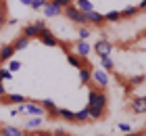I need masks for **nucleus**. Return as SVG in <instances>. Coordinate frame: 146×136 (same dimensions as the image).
Segmentation results:
<instances>
[{
  "label": "nucleus",
  "mask_w": 146,
  "mask_h": 136,
  "mask_svg": "<svg viewBox=\"0 0 146 136\" xmlns=\"http://www.w3.org/2000/svg\"><path fill=\"white\" fill-rule=\"evenodd\" d=\"M0 136H25L23 130H19L15 126H2L0 128Z\"/></svg>",
  "instance_id": "dca6fc26"
},
{
  "label": "nucleus",
  "mask_w": 146,
  "mask_h": 136,
  "mask_svg": "<svg viewBox=\"0 0 146 136\" xmlns=\"http://www.w3.org/2000/svg\"><path fill=\"white\" fill-rule=\"evenodd\" d=\"M0 80H2V65H0Z\"/></svg>",
  "instance_id": "c03bdc74"
},
{
  "label": "nucleus",
  "mask_w": 146,
  "mask_h": 136,
  "mask_svg": "<svg viewBox=\"0 0 146 136\" xmlns=\"http://www.w3.org/2000/svg\"><path fill=\"white\" fill-rule=\"evenodd\" d=\"M73 4H75V6H77V9L82 11V13H88V11H92V9H94V2H92V0H75Z\"/></svg>",
  "instance_id": "aec40b11"
},
{
  "label": "nucleus",
  "mask_w": 146,
  "mask_h": 136,
  "mask_svg": "<svg viewBox=\"0 0 146 136\" xmlns=\"http://www.w3.org/2000/svg\"><path fill=\"white\" fill-rule=\"evenodd\" d=\"M142 80H144L142 76H136V78H131V84H134V86H138V84H140Z\"/></svg>",
  "instance_id": "72a5a7b5"
},
{
  "label": "nucleus",
  "mask_w": 146,
  "mask_h": 136,
  "mask_svg": "<svg viewBox=\"0 0 146 136\" xmlns=\"http://www.w3.org/2000/svg\"><path fill=\"white\" fill-rule=\"evenodd\" d=\"M98 136H107V134H98Z\"/></svg>",
  "instance_id": "a18cd8bd"
},
{
  "label": "nucleus",
  "mask_w": 146,
  "mask_h": 136,
  "mask_svg": "<svg viewBox=\"0 0 146 136\" xmlns=\"http://www.w3.org/2000/svg\"><path fill=\"white\" fill-rule=\"evenodd\" d=\"M54 134H56V136H67V132H65V130H56Z\"/></svg>",
  "instance_id": "79ce46f5"
},
{
  "label": "nucleus",
  "mask_w": 146,
  "mask_h": 136,
  "mask_svg": "<svg viewBox=\"0 0 146 136\" xmlns=\"http://www.w3.org/2000/svg\"><path fill=\"white\" fill-rule=\"evenodd\" d=\"M15 46L13 44H4L2 48H0V63H6V61H11L13 57H15Z\"/></svg>",
  "instance_id": "ddd939ff"
},
{
  "label": "nucleus",
  "mask_w": 146,
  "mask_h": 136,
  "mask_svg": "<svg viewBox=\"0 0 146 136\" xmlns=\"http://www.w3.org/2000/svg\"><path fill=\"white\" fill-rule=\"evenodd\" d=\"M0 15H6V2H0Z\"/></svg>",
  "instance_id": "4c0bfd02"
},
{
  "label": "nucleus",
  "mask_w": 146,
  "mask_h": 136,
  "mask_svg": "<svg viewBox=\"0 0 146 136\" xmlns=\"http://www.w3.org/2000/svg\"><path fill=\"white\" fill-rule=\"evenodd\" d=\"M11 44L15 46V50H25V48L29 46V38H27V36H23V33H21V36H19V38H15V40H13Z\"/></svg>",
  "instance_id": "f3484780"
},
{
  "label": "nucleus",
  "mask_w": 146,
  "mask_h": 136,
  "mask_svg": "<svg viewBox=\"0 0 146 136\" xmlns=\"http://www.w3.org/2000/svg\"><path fill=\"white\" fill-rule=\"evenodd\" d=\"M17 115H19V107H13L11 109V117H17Z\"/></svg>",
  "instance_id": "e433bc0d"
},
{
  "label": "nucleus",
  "mask_w": 146,
  "mask_h": 136,
  "mask_svg": "<svg viewBox=\"0 0 146 136\" xmlns=\"http://www.w3.org/2000/svg\"><path fill=\"white\" fill-rule=\"evenodd\" d=\"M4 94H6V88H4V82L0 80V96H4Z\"/></svg>",
  "instance_id": "c9c22d12"
},
{
  "label": "nucleus",
  "mask_w": 146,
  "mask_h": 136,
  "mask_svg": "<svg viewBox=\"0 0 146 136\" xmlns=\"http://www.w3.org/2000/svg\"><path fill=\"white\" fill-rule=\"evenodd\" d=\"M42 13H44L46 19H52V17H61L63 15V9H61V6H56V4H52V2H48L42 9Z\"/></svg>",
  "instance_id": "f8f14e48"
},
{
  "label": "nucleus",
  "mask_w": 146,
  "mask_h": 136,
  "mask_svg": "<svg viewBox=\"0 0 146 136\" xmlns=\"http://www.w3.org/2000/svg\"><path fill=\"white\" fill-rule=\"evenodd\" d=\"M25 98L23 94H15V92H6L4 96H0V103L2 105H21V103H25Z\"/></svg>",
  "instance_id": "6e6552de"
},
{
  "label": "nucleus",
  "mask_w": 146,
  "mask_h": 136,
  "mask_svg": "<svg viewBox=\"0 0 146 136\" xmlns=\"http://www.w3.org/2000/svg\"><path fill=\"white\" fill-rule=\"evenodd\" d=\"M119 130L121 132H131V126L127 124V121H121V124H119Z\"/></svg>",
  "instance_id": "2f4dec72"
},
{
  "label": "nucleus",
  "mask_w": 146,
  "mask_h": 136,
  "mask_svg": "<svg viewBox=\"0 0 146 136\" xmlns=\"http://www.w3.org/2000/svg\"><path fill=\"white\" fill-rule=\"evenodd\" d=\"M86 21H88L90 25H102V23H107L104 21V13H98L96 9H92L86 13Z\"/></svg>",
  "instance_id": "9d476101"
},
{
  "label": "nucleus",
  "mask_w": 146,
  "mask_h": 136,
  "mask_svg": "<svg viewBox=\"0 0 146 136\" xmlns=\"http://www.w3.org/2000/svg\"><path fill=\"white\" fill-rule=\"evenodd\" d=\"M21 33H23V36H27L29 40H31V38H38V33H40V27H38L36 23H27V25L23 27V31H21Z\"/></svg>",
  "instance_id": "a211bd4d"
},
{
  "label": "nucleus",
  "mask_w": 146,
  "mask_h": 136,
  "mask_svg": "<svg viewBox=\"0 0 146 136\" xmlns=\"http://www.w3.org/2000/svg\"><path fill=\"white\" fill-rule=\"evenodd\" d=\"M38 40H40V42H42L44 46H50V48H52V46H58V40L54 38V33H52V31L48 29V27L40 29V33H38Z\"/></svg>",
  "instance_id": "39448f33"
},
{
  "label": "nucleus",
  "mask_w": 146,
  "mask_h": 136,
  "mask_svg": "<svg viewBox=\"0 0 146 136\" xmlns=\"http://www.w3.org/2000/svg\"><path fill=\"white\" fill-rule=\"evenodd\" d=\"M129 109L134 113H146V96H136V98H131V103H129Z\"/></svg>",
  "instance_id": "9b49d317"
},
{
  "label": "nucleus",
  "mask_w": 146,
  "mask_h": 136,
  "mask_svg": "<svg viewBox=\"0 0 146 136\" xmlns=\"http://www.w3.org/2000/svg\"><path fill=\"white\" fill-rule=\"evenodd\" d=\"M138 11H146V0H142V2L138 4Z\"/></svg>",
  "instance_id": "58836bf2"
},
{
  "label": "nucleus",
  "mask_w": 146,
  "mask_h": 136,
  "mask_svg": "<svg viewBox=\"0 0 146 136\" xmlns=\"http://www.w3.org/2000/svg\"><path fill=\"white\" fill-rule=\"evenodd\" d=\"M73 50H75L77 57H82V59H88L90 57V52H92V46L88 40H77L75 46H73Z\"/></svg>",
  "instance_id": "0eeeda50"
},
{
  "label": "nucleus",
  "mask_w": 146,
  "mask_h": 136,
  "mask_svg": "<svg viewBox=\"0 0 146 136\" xmlns=\"http://www.w3.org/2000/svg\"><path fill=\"white\" fill-rule=\"evenodd\" d=\"M34 103H38L40 107H44L46 111H48V109H54V107H56V103H54L52 98H40V100H34Z\"/></svg>",
  "instance_id": "bb28decb"
},
{
  "label": "nucleus",
  "mask_w": 146,
  "mask_h": 136,
  "mask_svg": "<svg viewBox=\"0 0 146 136\" xmlns=\"http://www.w3.org/2000/svg\"><path fill=\"white\" fill-rule=\"evenodd\" d=\"M92 69H94V67L88 65V63L77 69V76H79V82H82V86H90V82H92Z\"/></svg>",
  "instance_id": "1a4fd4ad"
},
{
  "label": "nucleus",
  "mask_w": 146,
  "mask_h": 136,
  "mask_svg": "<svg viewBox=\"0 0 146 136\" xmlns=\"http://www.w3.org/2000/svg\"><path fill=\"white\" fill-rule=\"evenodd\" d=\"M19 21H17V17H6V23L4 25H17Z\"/></svg>",
  "instance_id": "473e14b6"
},
{
  "label": "nucleus",
  "mask_w": 146,
  "mask_h": 136,
  "mask_svg": "<svg viewBox=\"0 0 146 136\" xmlns=\"http://www.w3.org/2000/svg\"><path fill=\"white\" fill-rule=\"evenodd\" d=\"M77 36H79V40H90L92 29H90V27H86V25H79L77 27Z\"/></svg>",
  "instance_id": "a878e982"
},
{
  "label": "nucleus",
  "mask_w": 146,
  "mask_h": 136,
  "mask_svg": "<svg viewBox=\"0 0 146 136\" xmlns=\"http://www.w3.org/2000/svg\"><path fill=\"white\" fill-rule=\"evenodd\" d=\"M48 2H52V4H56V6H61V9H65V6H69V4H73V0H48Z\"/></svg>",
  "instance_id": "c756f323"
},
{
  "label": "nucleus",
  "mask_w": 146,
  "mask_h": 136,
  "mask_svg": "<svg viewBox=\"0 0 146 136\" xmlns=\"http://www.w3.org/2000/svg\"><path fill=\"white\" fill-rule=\"evenodd\" d=\"M88 113H90V119H102L104 113H107V109H96V107H92V109H88Z\"/></svg>",
  "instance_id": "5701e85b"
},
{
  "label": "nucleus",
  "mask_w": 146,
  "mask_h": 136,
  "mask_svg": "<svg viewBox=\"0 0 146 136\" xmlns=\"http://www.w3.org/2000/svg\"><path fill=\"white\" fill-rule=\"evenodd\" d=\"M46 4H48V0H31V4H29V6H31L34 11H42Z\"/></svg>",
  "instance_id": "c85d7f7f"
},
{
  "label": "nucleus",
  "mask_w": 146,
  "mask_h": 136,
  "mask_svg": "<svg viewBox=\"0 0 146 136\" xmlns=\"http://www.w3.org/2000/svg\"><path fill=\"white\" fill-rule=\"evenodd\" d=\"M125 136H142L140 132H125Z\"/></svg>",
  "instance_id": "a19ab883"
},
{
  "label": "nucleus",
  "mask_w": 146,
  "mask_h": 136,
  "mask_svg": "<svg viewBox=\"0 0 146 136\" xmlns=\"http://www.w3.org/2000/svg\"><path fill=\"white\" fill-rule=\"evenodd\" d=\"M0 2H4V0H0Z\"/></svg>",
  "instance_id": "49530a36"
},
{
  "label": "nucleus",
  "mask_w": 146,
  "mask_h": 136,
  "mask_svg": "<svg viewBox=\"0 0 146 136\" xmlns=\"http://www.w3.org/2000/svg\"><path fill=\"white\" fill-rule=\"evenodd\" d=\"M44 119H46V117L31 115V117L25 119V130H36V128H42V126H44Z\"/></svg>",
  "instance_id": "4468645a"
},
{
  "label": "nucleus",
  "mask_w": 146,
  "mask_h": 136,
  "mask_svg": "<svg viewBox=\"0 0 146 136\" xmlns=\"http://www.w3.org/2000/svg\"><path fill=\"white\" fill-rule=\"evenodd\" d=\"M19 107V113L27 115V117H31V115H38V117H46V109L40 107L38 103H29V100H25V103L17 105Z\"/></svg>",
  "instance_id": "f03ea898"
},
{
  "label": "nucleus",
  "mask_w": 146,
  "mask_h": 136,
  "mask_svg": "<svg viewBox=\"0 0 146 136\" xmlns=\"http://www.w3.org/2000/svg\"><path fill=\"white\" fill-rule=\"evenodd\" d=\"M67 63H69L71 67H75V69H79V67H84V65H86V59L77 57L75 52H67Z\"/></svg>",
  "instance_id": "2eb2a0df"
},
{
  "label": "nucleus",
  "mask_w": 146,
  "mask_h": 136,
  "mask_svg": "<svg viewBox=\"0 0 146 136\" xmlns=\"http://www.w3.org/2000/svg\"><path fill=\"white\" fill-rule=\"evenodd\" d=\"M94 52L98 54V57H109V54L113 52V42L111 40H98V42L94 44Z\"/></svg>",
  "instance_id": "423d86ee"
},
{
  "label": "nucleus",
  "mask_w": 146,
  "mask_h": 136,
  "mask_svg": "<svg viewBox=\"0 0 146 136\" xmlns=\"http://www.w3.org/2000/svg\"><path fill=\"white\" fill-rule=\"evenodd\" d=\"M19 2H21L23 6H29V4H31V0H19Z\"/></svg>",
  "instance_id": "37998d69"
},
{
  "label": "nucleus",
  "mask_w": 146,
  "mask_h": 136,
  "mask_svg": "<svg viewBox=\"0 0 146 136\" xmlns=\"http://www.w3.org/2000/svg\"><path fill=\"white\" fill-rule=\"evenodd\" d=\"M2 82H13V71L2 67Z\"/></svg>",
  "instance_id": "7c9ffc66"
},
{
  "label": "nucleus",
  "mask_w": 146,
  "mask_h": 136,
  "mask_svg": "<svg viewBox=\"0 0 146 136\" xmlns=\"http://www.w3.org/2000/svg\"><path fill=\"white\" fill-rule=\"evenodd\" d=\"M92 107H96V109H107L109 107V96H107V92L100 90V88H92L90 86V90H88V109Z\"/></svg>",
  "instance_id": "f257e3e1"
},
{
  "label": "nucleus",
  "mask_w": 146,
  "mask_h": 136,
  "mask_svg": "<svg viewBox=\"0 0 146 136\" xmlns=\"http://www.w3.org/2000/svg\"><path fill=\"white\" fill-rule=\"evenodd\" d=\"M90 119V113H88V107L82 109V111L75 113V124H86V121Z\"/></svg>",
  "instance_id": "4be33fe9"
},
{
  "label": "nucleus",
  "mask_w": 146,
  "mask_h": 136,
  "mask_svg": "<svg viewBox=\"0 0 146 136\" xmlns=\"http://www.w3.org/2000/svg\"><path fill=\"white\" fill-rule=\"evenodd\" d=\"M6 69H11L13 73L21 69V61H17V59H11V61H6Z\"/></svg>",
  "instance_id": "cd10ccee"
},
{
  "label": "nucleus",
  "mask_w": 146,
  "mask_h": 136,
  "mask_svg": "<svg viewBox=\"0 0 146 136\" xmlns=\"http://www.w3.org/2000/svg\"><path fill=\"white\" fill-rule=\"evenodd\" d=\"M56 115H58L61 119H65V121H75V113H73V111H69V109L58 107V109H56Z\"/></svg>",
  "instance_id": "6ab92c4d"
},
{
  "label": "nucleus",
  "mask_w": 146,
  "mask_h": 136,
  "mask_svg": "<svg viewBox=\"0 0 146 136\" xmlns=\"http://www.w3.org/2000/svg\"><path fill=\"white\" fill-rule=\"evenodd\" d=\"M119 13H121V19H123V17H125V19H127V17H134V15H138V6L127 4L123 11H119Z\"/></svg>",
  "instance_id": "393cba45"
},
{
  "label": "nucleus",
  "mask_w": 146,
  "mask_h": 136,
  "mask_svg": "<svg viewBox=\"0 0 146 136\" xmlns=\"http://www.w3.org/2000/svg\"><path fill=\"white\" fill-rule=\"evenodd\" d=\"M119 19H121V13H119V11H109V13H104V21H109V23H117Z\"/></svg>",
  "instance_id": "b1692460"
},
{
  "label": "nucleus",
  "mask_w": 146,
  "mask_h": 136,
  "mask_svg": "<svg viewBox=\"0 0 146 136\" xmlns=\"http://www.w3.org/2000/svg\"><path fill=\"white\" fill-rule=\"evenodd\" d=\"M36 25L40 27V29H44V27H46V21H44V19H38V21H36Z\"/></svg>",
  "instance_id": "f704fd0d"
},
{
  "label": "nucleus",
  "mask_w": 146,
  "mask_h": 136,
  "mask_svg": "<svg viewBox=\"0 0 146 136\" xmlns=\"http://www.w3.org/2000/svg\"><path fill=\"white\" fill-rule=\"evenodd\" d=\"M4 23H6V15H0V29H2Z\"/></svg>",
  "instance_id": "ea45409f"
},
{
  "label": "nucleus",
  "mask_w": 146,
  "mask_h": 136,
  "mask_svg": "<svg viewBox=\"0 0 146 136\" xmlns=\"http://www.w3.org/2000/svg\"><path fill=\"white\" fill-rule=\"evenodd\" d=\"M100 65H102L104 71H113V69H115V61L111 59V54H109V57H100Z\"/></svg>",
  "instance_id": "412c9836"
},
{
  "label": "nucleus",
  "mask_w": 146,
  "mask_h": 136,
  "mask_svg": "<svg viewBox=\"0 0 146 136\" xmlns=\"http://www.w3.org/2000/svg\"><path fill=\"white\" fill-rule=\"evenodd\" d=\"M92 82L96 84V88L104 90V88L111 84V78H109V73L104 69H92Z\"/></svg>",
  "instance_id": "20e7f679"
},
{
  "label": "nucleus",
  "mask_w": 146,
  "mask_h": 136,
  "mask_svg": "<svg viewBox=\"0 0 146 136\" xmlns=\"http://www.w3.org/2000/svg\"><path fill=\"white\" fill-rule=\"evenodd\" d=\"M63 15L69 19V21H73V23H77V25H86L88 21H86V13H82L77 9L75 4H69V6H65L63 9Z\"/></svg>",
  "instance_id": "7ed1b4c3"
}]
</instances>
